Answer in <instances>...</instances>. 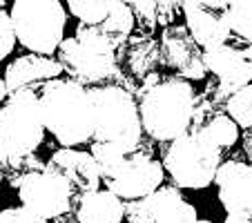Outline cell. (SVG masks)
I'll use <instances>...</instances> for the list:
<instances>
[{
    "label": "cell",
    "instance_id": "cell-1",
    "mask_svg": "<svg viewBox=\"0 0 252 223\" xmlns=\"http://www.w3.org/2000/svg\"><path fill=\"white\" fill-rule=\"evenodd\" d=\"M45 123L36 92H18L7 96L0 107V170L14 174V188L25 174L43 170L45 163L33 157L43 145Z\"/></svg>",
    "mask_w": 252,
    "mask_h": 223
},
{
    "label": "cell",
    "instance_id": "cell-2",
    "mask_svg": "<svg viewBox=\"0 0 252 223\" xmlns=\"http://www.w3.org/2000/svg\"><path fill=\"white\" fill-rule=\"evenodd\" d=\"M143 132L152 141H176L190 129L194 112V87L181 76L150 74L134 92Z\"/></svg>",
    "mask_w": 252,
    "mask_h": 223
},
{
    "label": "cell",
    "instance_id": "cell-3",
    "mask_svg": "<svg viewBox=\"0 0 252 223\" xmlns=\"http://www.w3.org/2000/svg\"><path fill=\"white\" fill-rule=\"evenodd\" d=\"M45 129L63 147L90 143L94 136V109L87 87L74 81H49L38 92Z\"/></svg>",
    "mask_w": 252,
    "mask_h": 223
},
{
    "label": "cell",
    "instance_id": "cell-4",
    "mask_svg": "<svg viewBox=\"0 0 252 223\" xmlns=\"http://www.w3.org/2000/svg\"><path fill=\"white\" fill-rule=\"evenodd\" d=\"M94 109V136L92 143H110L123 152H136L141 147L143 125L136 98L121 85H98L87 90Z\"/></svg>",
    "mask_w": 252,
    "mask_h": 223
},
{
    "label": "cell",
    "instance_id": "cell-5",
    "mask_svg": "<svg viewBox=\"0 0 252 223\" xmlns=\"http://www.w3.org/2000/svg\"><path fill=\"white\" fill-rule=\"evenodd\" d=\"M56 56L69 81L83 87H98L100 83H107L110 78L119 76L116 49L96 29L85 27V25H78L76 33L63 40Z\"/></svg>",
    "mask_w": 252,
    "mask_h": 223
},
{
    "label": "cell",
    "instance_id": "cell-6",
    "mask_svg": "<svg viewBox=\"0 0 252 223\" xmlns=\"http://www.w3.org/2000/svg\"><path fill=\"white\" fill-rule=\"evenodd\" d=\"M16 40L38 56H52L65 40L67 11L58 0H16L9 11Z\"/></svg>",
    "mask_w": 252,
    "mask_h": 223
},
{
    "label": "cell",
    "instance_id": "cell-7",
    "mask_svg": "<svg viewBox=\"0 0 252 223\" xmlns=\"http://www.w3.org/2000/svg\"><path fill=\"white\" fill-rule=\"evenodd\" d=\"M221 152L199 134L186 132L176 141L170 143L163 157V170L172 176L174 188L183 190H203L217 176L221 167Z\"/></svg>",
    "mask_w": 252,
    "mask_h": 223
},
{
    "label": "cell",
    "instance_id": "cell-8",
    "mask_svg": "<svg viewBox=\"0 0 252 223\" xmlns=\"http://www.w3.org/2000/svg\"><path fill=\"white\" fill-rule=\"evenodd\" d=\"M163 176H165V170L161 163L150 152L136 150V152L123 154V159L116 163L110 174L100 179V183H105V190L116 194L123 203H129L158 190L163 185Z\"/></svg>",
    "mask_w": 252,
    "mask_h": 223
},
{
    "label": "cell",
    "instance_id": "cell-9",
    "mask_svg": "<svg viewBox=\"0 0 252 223\" xmlns=\"http://www.w3.org/2000/svg\"><path fill=\"white\" fill-rule=\"evenodd\" d=\"M205 74H212L214 81L208 85L205 94H210L223 107V103L252 83V47L239 45H221L203 52Z\"/></svg>",
    "mask_w": 252,
    "mask_h": 223
},
{
    "label": "cell",
    "instance_id": "cell-10",
    "mask_svg": "<svg viewBox=\"0 0 252 223\" xmlns=\"http://www.w3.org/2000/svg\"><path fill=\"white\" fill-rule=\"evenodd\" d=\"M16 188H18L23 208H27L29 212H33L45 221L63 217L71 210V205L78 203L71 185L61 174L47 170V167L25 174L16 183Z\"/></svg>",
    "mask_w": 252,
    "mask_h": 223
},
{
    "label": "cell",
    "instance_id": "cell-11",
    "mask_svg": "<svg viewBox=\"0 0 252 223\" xmlns=\"http://www.w3.org/2000/svg\"><path fill=\"white\" fill-rule=\"evenodd\" d=\"M125 219L129 223H192L196 208L174 185H161L152 194L125 203Z\"/></svg>",
    "mask_w": 252,
    "mask_h": 223
},
{
    "label": "cell",
    "instance_id": "cell-12",
    "mask_svg": "<svg viewBox=\"0 0 252 223\" xmlns=\"http://www.w3.org/2000/svg\"><path fill=\"white\" fill-rule=\"evenodd\" d=\"M219 201L228 217L252 221V163L225 161L214 176Z\"/></svg>",
    "mask_w": 252,
    "mask_h": 223
},
{
    "label": "cell",
    "instance_id": "cell-13",
    "mask_svg": "<svg viewBox=\"0 0 252 223\" xmlns=\"http://www.w3.org/2000/svg\"><path fill=\"white\" fill-rule=\"evenodd\" d=\"M161 61L165 67L179 71V76L190 81L205 78L203 67V49L192 40L186 27L181 25H170L161 33Z\"/></svg>",
    "mask_w": 252,
    "mask_h": 223
},
{
    "label": "cell",
    "instance_id": "cell-14",
    "mask_svg": "<svg viewBox=\"0 0 252 223\" xmlns=\"http://www.w3.org/2000/svg\"><path fill=\"white\" fill-rule=\"evenodd\" d=\"M225 7L228 2H181L188 33L203 52L221 47L230 40Z\"/></svg>",
    "mask_w": 252,
    "mask_h": 223
},
{
    "label": "cell",
    "instance_id": "cell-15",
    "mask_svg": "<svg viewBox=\"0 0 252 223\" xmlns=\"http://www.w3.org/2000/svg\"><path fill=\"white\" fill-rule=\"evenodd\" d=\"M188 132L199 134L221 152L232 147L239 141V127L232 119L223 112L217 100L210 94H201L194 98V112H192V125Z\"/></svg>",
    "mask_w": 252,
    "mask_h": 223
},
{
    "label": "cell",
    "instance_id": "cell-16",
    "mask_svg": "<svg viewBox=\"0 0 252 223\" xmlns=\"http://www.w3.org/2000/svg\"><path fill=\"white\" fill-rule=\"evenodd\" d=\"M45 167L61 174L71 185L76 199L100 190V174L90 152L74 150V147H61L58 152L49 157Z\"/></svg>",
    "mask_w": 252,
    "mask_h": 223
},
{
    "label": "cell",
    "instance_id": "cell-17",
    "mask_svg": "<svg viewBox=\"0 0 252 223\" xmlns=\"http://www.w3.org/2000/svg\"><path fill=\"white\" fill-rule=\"evenodd\" d=\"M61 63L52 56H38V54L20 56L5 71L7 94L11 96L18 92H36L38 94L49 81L61 78Z\"/></svg>",
    "mask_w": 252,
    "mask_h": 223
},
{
    "label": "cell",
    "instance_id": "cell-18",
    "mask_svg": "<svg viewBox=\"0 0 252 223\" xmlns=\"http://www.w3.org/2000/svg\"><path fill=\"white\" fill-rule=\"evenodd\" d=\"M123 56H121V63H123L125 71L134 81H145L150 74L157 71V67L161 65V45L157 43L150 36H134L125 43Z\"/></svg>",
    "mask_w": 252,
    "mask_h": 223
},
{
    "label": "cell",
    "instance_id": "cell-19",
    "mask_svg": "<svg viewBox=\"0 0 252 223\" xmlns=\"http://www.w3.org/2000/svg\"><path fill=\"white\" fill-rule=\"evenodd\" d=\"M78 223H123L125 203L110 190H96L76 203Z\"/></svg>",
    "mask_w": 252,
    "mask_h": 223
},
{
    "label": "cell",
    "instance_id": "cell-20",
    "mask_svg": "<svg viewBox=\"0 0 252 223\" xmlns=\"http://www.w3.org/2000/svg\"><path fill=\"white\" fill-rule=\"evenodd\" d=\"M134 27H136V23H134V14L129 9V5L127 2H121V0H114L107 18L100 23V27H96V32L114 49H121L132 38Z\"/></svg>",
    "mask_w": 252,
    "mask_h": 223
},
{
    "label": "cell",
    "instance_id": "cell-21",
    "mask_svg": "<svg viewBox=\"0 0 252 223\" xmlns=\"http://www.w3.org/2000/svg\"><path fill=\"white\" fill-rule=\"evenodd\" d=\"M225 23L230 29V38H237L239 43L252 45V0H234L225 7Z\"/></svg>",
    "mask_w": 252,
    "mask_h": 223
},
{
    "label": "cell",
    "instance_id": "cell-22",
    "mask_svg": "<svg viewBox=\"0 0 252 223\" xmlns=\"http://www.w3.org/2000/svg\"><path fill=\"white\" fill-rule=\"evenodd\" d=\"M112 2L114 0H69L67 9L71 11V16H76L81 20V25L96 29L107 18V14L112 9Z\"/></svg>",
    "mask_w": 252,
    "mask_h": 223
},
{
    "label": "cell",
    "instance_id": "cell-23",
    "mask_svg": "<svg viewBox=\"0 0 252 223\" xmlns=\"http://www.w3.org/2000/svg\"><path fill=\"white\" fill-rule=\"evenodd\" d=\"M223 112L237 123V127L250 129L252 127V83L243 90L234 92L223 103Z\"/></svg>",
    "mask_w": 252,
    "mask_h": 223
},
{
    "label": "cell",
    "instance_id": "cell-24",
    "mask_svg": "<svg viewBox=\"0 0 252 223\" xmlns=\"http://www.w3.org/2000/svg\"><path fill=\"white\" fill-rule=\"evenodd\" d=\"M129 9L134 14V23H138L145 32H154V27L158 25V2H127Z\"/></svg>",
    "mask_w": 252,
    "mask_h": 223
},
{
    "label": "cell",
    "instance_id": "cell-25",
    "mask_svg": "<svg viewBox=\"0 0 252 223\" xmlns=\"http://www.w3.org/2000/svg\"><path fill=\"white\" fill-rule=\"evenodd\" d=\"M14 45H16V32L14 25H11V18L7 11L0 9V63L14 52Z\"/></svg>",
    "mask_w": 252,
    "mask_h": 223
},
{
    "label": "cell",
    "instance_id": "cell-26",
    "mask_svg": "<svg viewBox=\"0 0 252 223\" xmlns=\"http://www.w3.org/2000/svg\"><path fill=\"white\" fill-rule=\"evenodd\" d=\"M0 223H47V221L36 217V214L29 212V210L23 208V205H18V208L0 210Z\"/></svg>",
    "mask_w": 252,
    "mask_h": 223
},
{
    "label": "cell",
    "instance_id": "cell-27",
    "mask_svg": "<svg viewBox=\"0 0 252 223\" xmlns=\"http://www.w3.org/2000/svg\"><path fill=\"white\" fill-rule=\"evenodd\" d=\"M243 150H246V154L250 157L252 161V127L246 132V136H243Z\"/></svg>",
    "mask_w": 252,
    "mask_h": 223
},
{
    "label": "cell",
    "instance_id": "cell-28",
    "mask_svg": "<svg viewBox=\"0 0 252 223\" xmlns=\"http://www.w3.org/2000/svg\"><path fill=\"white\" fill-rule=\"evenodd\" d=\"M7 85H5V78H0V103H2V100H7Z\"/></svg>",
    "mask_w": 252,
    "mask_h": 223
},
{
    "label": "cell",
    "instance_id": "cell-29",
    "mask_svg": "<svg viewBox=\"0 0 252 223\" xmlns=\"http://www.w3.org/2000/svg\"><path fill=\"white\" fill-rule=\"evenodd\" d=\"M223 223H252V221H246V219H239V217H225Z\"/></svg>",
    "mask_w": 252,
    "mask_h": 223
},
{
    "label": "cell",
    "instance_id": "cell-30",
    "mask_svg": "<svg viewBox=\"0 0 252 223\" xmlns=\"http://www.w3.org/2000/svg\"><path fill=\"white\" fill-rule=\"evenodd\" d=\"M192 223H210V221H205V219H196V221H192Z\"/></svg>",
    "mask_w": 252,
    "mask_h": 223
},
{
    "label": "cell",
    "instance_id": "cell-31",
    "mask_svg": "<svg viewBox=\"0 0 252 223\" xmlns=\"http://www.w3.org/2000/svg\"><path fill=\"white\" fill-rule=\"evenodd\" d=\"M2 7H5V2H2V0H0V9H2Z\"/></svg>",
    "mask_w": 252,
    "mask_h": 223
},
{
    "label": "cell",
    "instance_id": "cell-32",
    "mask_svg": "<svg viewBox=\"0 0 252 223\" xmlns=\"http://www.w3.org/2000/svg\"><path fill=\"white\" fill-rule=\"evenodd\" d=\"M0 183H2V170H0Z\"/></svg>",
    "mask_w": 252,
    "mask_h": 223
}]
</instances>
